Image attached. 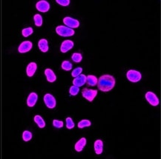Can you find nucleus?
<instances>
[{
  "instance_id": "obj_1",
  "label": "nucleus",
  "mask_w": 161,
  "mask_h": 159,
  "mask_svg": "<svg viewBox=\"0 0 161 159\" xmlns=\"http://www.w3.org/2000/svg\"><path fill=\"white\" fill-rule=\"evenodd\" d=\"M97 87L100 90L103 92L110 91L115 85V78L110 75L102 76L97 81Z\"/></svg>"
},
{
  "instance_id": "obj_2",
  "label": "nucleus",
  "mask_w": 161,
  "mask_h": 159,
  "mask_svg": "<svg viewBox=\"0 0 161 159\" xmlns=\"http://www.w3.org/2000/svg\"><path fill=\"white\" fill-rule=\"evenodd\" d=\"M57 34L61 36H72L74 35V30L70 27H65V26H58L56 28Z\"/></svg>"
},
{
  "instance_id": "obj_3",
  "label": "nucleus",
  "mask_w": 161,
  "mask_h": 159,
  "mask_svg": "<svg viewBox=\"0 0 161 159\" xmlns=\"http://www.w3.org/2000/svg\"><path fill=\"white\" fill-rule=\"evenodd\" d=\"M82 94L85 99L89 101H92L94 99L95 96L97 94V90H88L87 88L82 89Z\"/></svg>"
},
{
  "instance_id": "obj_4",
  "label": "nucleus",
  "mask_w": 161,
  "mask_h": 159,
  "mask_svg": "<svg viewBox=\"0 0 161 159\" xmlns=\"http://www.w3.org/2000/svg\"><path fill=\"white\" fill-rule=\"evenodd\" d=\"M128 79L132 82H137L141 79V73L137 71H133V70H130L127 72Z\"/></svg>"
},
{
  "instance_id": "obj_5",
  "label": "nucleus",
  "mask_w": 161,
  "mask_h": 159,
  "mask_svg": "<svg viewBox=\"0 0 161 159\" xmlns=\"http://www.w3.org/2000/svg\"><path fill=\"white\" fill-rule=\"evenodd\" d=\"M44 101L47 107L50 109L54 108V107H56V104H57V101H56L55 98H54L52 95L49 94V93L45 95Z\"/></svg>"
},
{
  "instance_id": "obj_6",
  "label": "nucleus",
  "mask_w": 161,
  "mask_h": 159,
  "mask_svg": "<svg viewBox=\"0 0 161 159\" xmlns=\"http://www.w3.org/2000/svg\"><path fill=\"white\" fill-rule=\"evenodd\" d=\"M146 99L148 102L152 106H157L159 104L158 98L152 92H147L146 93Z\"/></svg>"
},
{
  "instance_id": "obj_7",
  "label": "nucleus",
  "mask_w": 161,
  "mask_h": 159,
  "mask_svg": "<svg viewBox=\"0 0 161 159\" xmlns=\"http://www.w3.org/2000/svg\"><path fill=\"white\" fill-rule=\"evenodd\" d=\"M63 22L65 25L71 27V28H76L79 25V22L78 20L74 19L71 18V17H65V18H64Z\"/></svg>"
},
{
  "instance_id": "obj_8",
  "label": "nucleus",
  "mask_w": 161,
  "mask_h": 159,
  "mask_svg": "<svg viewBox=\"0 0 161 159\" xmlns=\"http://www.w3.org/2000/svg\"><path fill=\"white\" fill-rule=\"evenodd\" d=\"M36 7H37V9L39 10V11L43 12V13H45V12L48 11V10L50 9V4L47 1L42 0V1H38V2L37 3Z\"/></svg>"
},
{
  "instance_id": "obj_9",
  "label": "nucleus",
  "mask_w": 161,
  "mask_h": 159,
  "mask_svg": "<svg viewBox=\"0 0 161 159\" xmlns=\"http://www.w3.org/2000/svg\"><path fill=\"white\" fill-rule=\"evenodd\" d=\"M32 42H31L30 41H25L22 43H21V45L19 47V52L21 53H24L28 52L29 51H31V49L32 48Z\"/></svg>"
},
{
  "instance_id": "obj_10",
  "label": "nucleus",
  "mask_w": 161,
  "mask_h": 159,
  "mask_svg": "<svg viewBox=\"0 0 161 159\" xmlns=\"http://www.w3.org/2000/svg\"><path fill=\"white\" fill-rule=\"evenodd\" d=\"M86 82V76L83 74H80L78 76H76V79L73 81V85L76 87H81L84 85Z\"/></svg>"
},
{
  "instance_id": "obj_11",
  "label": "nucleus",
  "mask_w": 161,
  "mask_h": 159,
  "mask_svg": "<svg viewBox=\"0 0 161 159\" xmlns=\"http://www.w3.org/2000/svg\"><path fill=\"white\" fill-rule=\"evenodd\" d=\"M73 47V42L71 40H65L61 45L60 51L62 53H66Z\"/></svg>"
},
{
  "instance_id": "obj_12",
  "label": "nucleus",
  "mask_w": 161,
  "mask_h": 159,
  "mask_svg": "<svg viewBox=\"0 0 161 159\" xmlns=\"http://www.w3.org/2000/svg\"><path fill=\"white\" fill-rule=\"evenodd\" d=\"M37 99H38V96L37 93H31L28 96V98L27 99V104L30 107H34L37 103Z\"/></svg>"
},
{
  "instance_id": "obj_13",
  "label": "nucleus",
  "mask_w": 161,
  "mask_h": 159,
  "mask_svg": "<svg viewBox=\"0 0 161 159\" xmlns=\"http://www.w3.org/2000/svg\"><path fill=\"white\" fill-rule=\"evenodd\" d=\"M37 65L35 62H31L27 67V69H26V72H27V75L29 77H31L34 75L36 71H37Z\"/></svg>"
},
{
  "instance_id": "obj_14",
  "label": "nucleus",
  "mask_w": 161,
  "mask_h": 159,
  "mask_svg": "<svg viewBox=\"0 0 161 159\" xmlns=\"http://www.w3.org/2000/svg\"><path fill=\"white\" fill-rule=\"evenodd\" d=\"M45 76H46L47 80H48L49 82H55L56 79H57V76H56V75L54 74V72H53L52 70L49 69V68L45 70Z\"/></svg>"
},
{
  "instance_id": "obj_15",
  "label": "nucleus",
  "mask_w": 161,
  "mask_h": 159,
  "mask_svg": "<svg viewBox=\"0 0 161 159\" xmlns=\"http://www.w3.org/2000/svg\"><path fill=\"white\" fill-rule=\"evenodd\" d=\"M38 46H39V48H40V50L42 51V52L45 53L48 51V41H47L46 39H40V41H39Z\"/></svg>"
},
{
  "instance_id": "obj_16",
  "label": "nucleus",
  "mask_w": 161,
  "mask_h": 159,
  "mask_svg": "<svg viewBox=\"0 0 161 159\" xmlns=\"http://www.w3.org/2000/svg\"><path fill=\"white\" fill-rule=\"evenodd\" d=\"M85 144H86V138H82L79 141H78L77 142H76V144H75L74 146L75 149H76V151H77V152H81Z\"/></svg>"
},
{
  "instance_id": "obj_17",
  "label": "nucleus",
  "mask_w": 161,
  "mask_h": 159,
  "mask_svg": "<svg viewBox=\"0 0 161 159\" xmlns=\"http://www.w3.org/2000/svg\"><path fill=\"white\" fill-rule=\"evenodd\" d=\"M103 143L101 140L98 139L95 141L94 143V150L95 152L98 155L101 154L103 152Z\"/></svg>"
},
{
  "instance_id": "obj_18",
  "label": "nucleus",
  "mask_w": 161,
  "mask_h": 159,
  "mask_svg": "<svg viewBox=\"0 0 161 159\" xmlns=\"http://www.w3.org/2000/svg\"><path fill=\"white\" fill-rule=\"evenodd\" d=\"M97 81L96 76H92V75H89L86 77V82L90 86H95L97 84Z\"/></svg>"
},
{
  "instance_id": "obj_19",
  "label": "nucleus",
  "mask_w": 161,
  "mask_h": 159,
  "mask_svg": "<svg viewBox=\"0 0 161 159\" xmlns=\"http://www.w3.org/2000/svg\"><path fill=\"white\" fill-rule=\"evenodd\" d=\"M34 121H35L36 124L39 126L40 128H44L45 127V121L40 116H38V115H37V116H34Z\"/></svg>"
},
{
  "instance_id": "obj_20",
  "label": "nucleus",
  "mask_w": 161,
  "mask_h": 159,
  "mask_svg": "<svg viewBox=\"0 0 161 159\" xmlns=\"http://www.w3.org/2000/svg\"><path fill=\"white\" fill-rule=\"evenodd\" d=\"M34 23H35L36 26H37V27H40V26H42V25H43V17H42L41 15H40V14L34 15Z\"/></svg>"
},
{
  "instance_id": "obj_21",
  "label": "nucleus",
  "mask_w": 161,
  "mask_h": 159,
  "mask_svg": "<svg viewBox=\"0 0 161 159\" xmlns=\"http://www.w3.org/2000/svg\"><path fill=\"white\" fill-rule=\"evenodd\" d=\"M22 138L25 141H28L32 138V133L30 131H24L22 133Z\"/></svg>"
},
{
  "instance_id": "obj_22",
  "label": "nucleus",
  "mask_w": 161,
  "mask_h": 159,
  "mask_svg": "<svg viewBox=\"0 0 161 159\" xmlns=\"http://www.w3.org/2000/svg\"><path fill=\"white\" fill-rule=\"evenodd\" d=\"M62 68L65 71H71L72 68V65L68 61H64L62 64Z\"/></svg>"
},
{
  "instance_id": "obj_23",
  "label": "nucleus",
  "mask_w": 161,
  "mask_h": 159,
  "mask_svg": "<svg viewBox=\"0 0 161 159\" xmlns=\"http://www.w3.org/2000/svg\"><path fill=\"white\" fill-rule=\"evenodd\" d=\"M89 126H91V121L89 120H82L78 123L79 128H83V127H89Z\"/></svg>"
},
{
  "instance_id": "obj_24",
  "label": "nucleus",
  "mask_w": 161,
  "mask_h": 159,
  "mask_svg": "<svg viewBox=\"0 0 161 159\" xmlns=\"http://www.w3.org/2000/svg\"><path fill=\"white\" fill-rule=\"evenodd\" d=\"M33 32H34V30H33L32 27H27V28L22 30V36L24 37H28L30 35H31L33 33Z\"/></svg>"
},
{
  "instance_id": "obj_25",
  "label": "nucleus",
  "mask_w": 161,
  "mask_h": 159,
  "mask_svg": "<svg viewBox=\"0 0 161 159\" xmlns=\"http://www.w3.org/2000/svg\"><path fill=\"white\" fill-rule=\"evenodd\" d=\"M71 59H72V60L74 62L79 63V62H80L81 61H82V55H81L80 53H73L72 55V56H71Z\"/></svg>"
},
{
  "instance_id": "obj_26",
  "label": "nucleus",
  "mask_w": 161,
  "mask_h": 159,
  "mask_svg": "<svg viewBox=\"0 0 161 159\" xmlns=\"http://www.w3.org/2000/svg\"><path fill=\"white\" fill-rule=\"evenodd\" d=\"M79 87H76V86H75V85L71 87V88H70V90H69L70 94H71V96H76V95L79 93Z\"/></svg>"
},
{
  "instance_id": "obj_27",
  "label": "nucleus",
  "mask_w": 161,
  "mask_h": 159,
  "mask_svg": "<svg viewBox=\"0 0 161 159\" xmlns=\"http://www.w3.org/2000/svg\"><path fill=\"white\" fill-rule=\"evenodd\" d=\"M66 127L68 129H72L74 127V123L71 118H66Z\"/></svg>"
},
{
  "instance_id": "obj_28",
  "label": "nucleus",
  "mask_w": 161,
  "mask_h": 159,
  "mask_svg": "<svg viewBox=\"0 0 161 159\" xmlns=\"http://www.w3.org/2000/svg\"><path fill=\"white\" fill-rule=\"evenodd\" d=\"M82 71V68H76V69L73 70V71H72V73H71V75H72L73 77H76V76H78L79 75L81 74Z\"/></svg>"
},
{
  "instance_id": "obj_29",
  "label": "nucleus",
  "mask_w": 161,
  "mask_h": 159,
  "mask_svg": "<svg viewBox=\"0 0 161 159\" xmlns=\"http://www.w3.org/2000/svg\"><path fill=\"white\" fill-rule=\"evenodd\" d=\"M53 125L57 128H61L63 127V122L62 121H59V120H54L53 121Z\"/></svg>"
},
{
  "instance_id": "obj_30",
  "label": "nucleus",
  "mask_w": 161,
  "mask_h": 159,
  "mask_svg": "<svg viewBox=\"0 0 161 159\" xmlns=\"http://www.w3.org/2000/svg\"><path fill=\"white\" fill-rule=\"evenodd\" d=\"M57 2L62 6H67L70 4L69 0H57Z\"/></svg>"
}]
</instances>
